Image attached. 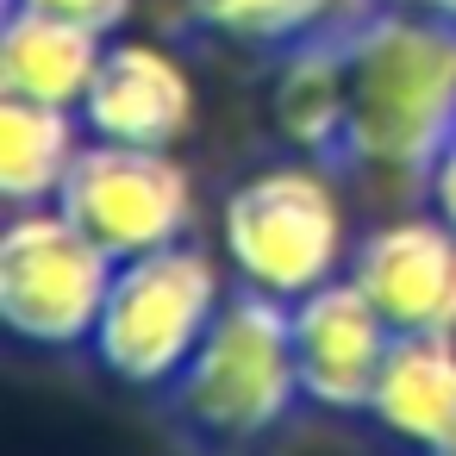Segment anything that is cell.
I'll use <instances>...</instances> for the list:
<instances>
[{
    "instance_id": "1",
    "label": "cell",
    "mask_w": 456,
    "mask_h": 456,
    "mask_svg": "<svg viewBox=\"0 0 456 456\" xmlns=\"http://www.w3.org/2000/svg\"><path fill=\"white\" fill-rule=\"evenodd\" d=\"M344 51V163L419 175L456 138V20L381 7L338 20Z\"/></svg>"
},
{
    "instance_id": "2",
    "label": "cell",
    "mask_w": 456,
    "mask_h": 456,
    "mask_svg": "<svg viewBox=\"0 0 456 456\" xmlns=\"http://www.w3.org/2000/svg\"><path fill=\"white\" fill-rule=\"evenodd\" d=\"M219 250L238 288L300 300L350 269V213L319 163H269L244 175L219 207Z\"/></svg>"
},
{
    "instance_id": "3",
    "label": "cell",
    "mask_w": 456,
    "mask_h": 456,
    "mask_svg": "<svg viewBox=\"0 0 456 456\" xmlns=\"http://www.w3.org/2000/svg\"><path fill=\"white\" fill-rule=\"evenodd\" d=\"M225 269L200 244H163L113 269V294L94 331V356L107 375L132 387H175L194 362L200 338L225 306Z\"/></svg>"
},
{
    "instance_id": "4",
    "label": "cell",
    "mask_w": 456,
    "mask_h": 456,
    "mask_svg": "<svg viewBox=\"0 0 456 456\" xmlns=\"http://www.w3.org/2000/svg\"><path fill=\"white\" fill-rule=\"evenodd\" d=\"M182 419L219 444H250L275 431L300 394V356H294V313L288 300H269L256 288H238L213 331L200 338L194 362L175 381Z\"/></svg>"
},
{
    "instance_id": "5",
    "label": "cell",
    "mask_w": 456,
    "mask_h": 456,
    "mask_svg": "<svg viewBox=\"0 0 456 456\" xmlns=\"http://www.w3.org/2000/svg\"><path fill=\"white\" fill-rule=\"evenodd\" d=\"M113 269L119 263L63 207H13L0 232V319L38 350L94 344Z\"/></svg>"
},
{
    "instance_id": "6",
    "label": "cell",
    "mask_w": 456,
    "mask_h": 456,
    "mask_svg": "<svg viewBox=\"0 0 456 456\" xmlns=\"http://www.w3.org/2000/svg\"><path fill=\"white\" fill-rule=\"evenodd\" d=\"M57 207L113 256L132 263L144 250L182 244L194 232V175L175 151H151V144H107L88 138Z\"/></svg>"
},
{
    "instance_id": "7",
    "label": "cell",
    "mask_w": 456,
    "mask_h": 456,
    "mask_svg": "<svg viewBox=\"0 0 456 456\" xmlns=\"http://www.w3.org/2000/svg\"><path fill=\"white\" fill-rule=\"evenodd\" d=\"M394 331H456V225L400 213L356 238L344 269Z\"/></svg>"
},
{
    "instance_id": "8",
    "label": "cell",
    "mask_w": 456,
    "mask_h": 456,
    "mask_svg": "<svg viewBox=\"0 0 456 456\" xmlns=\"http://www.w3.org/2000/svg\"><path fill=\"white\" fill-rule=\"evenodd\" d=\"M288 313H294L300 394L325 412H369L375 375L394 344V325L375 313V300L350 275H338V281L300 294Z\"/></svg>"
},
{
    "instance_id": "9",
    "label": "cell",
    "mask_w": 456,
    "mask_h": 456,
    "mask_svg": "<svg viewBox=\"0 0 456 456\" xmlns=\"http://www.w3.org/2000/svg\"><path fill=\"white\" fill-rule=\"evenodd\" d=\"M194 113H200V94H194V76L175 51L144 45V38H107L94 88L82 101L88 138L175 151L194 132Z\"/></svg>"
},
{
    "instance_id": "10",
    "label": "cell",
    "mask_w": 456,
    "mask_h": 456,
    "mask_svg": "<svg viewBox=\"0 0 456 456\" xmlns=\"http://www.w3.org/2000/svg\"><path fill=\"white\" fill-rule=\"evenodd\" d=\"M369 419L381 437L431 456L456 431V331H394Z\"/></svg>"
},
{
    "instance_id": "11",
    "label": "cell",
    "mask_w": 456,
    "mask_h": 456,
    "mask_svg": "<svg viewBox=\"0 0 456 456\" xmlns=\"http://www.w3.org/2000/svg\"><path fill=\"white\" fill-rule=\"evenodd\" d=\"M101 57H107V32L7 0V26H0V94L82 113Z\"/></svg>"
},
{
    "instance_id": "12",
    "label": "cell",
    "mask_w": 456,
    "mask_h": 456,
    "mask_svg": "<svg viewBox=\"0 0 456 456\" xmlns=\"http://www.w3.org/2000/svg\"><path fill=\"white\" fill-rule=\"evenodd\" d=\"M82 144L88 126L76 107L0 94V194H7V207H57Z\"/></svg>"
},
{
    "instance_id": "13",
    "label": "cell",
    "mask_w": 456,
    "mask_h": 456,
    "mask_svg": "<svg viewBox=\"0 0 456 456\" xmlns=\"http://www.w3.org/2000/svg\"><path fill=\"white\" fill-rule=\"evenodd\" d=\"M269 119L300 157H344V51L338 26L281 51L269 82Z\"/></svg>"
},
{
    "instance_id": "14",
    "label": "cell",
    "mask_w": 456,
    "mask_h": 456,
    "mask_svg": "<svg viewBox=\"0 0 456 456\" xmlns=\"http://www.w3.org/2000/svg\"><path fill=\"white\" fill-rule=\"evenodd\" d=\"M182 20L250 51H294L319 32H331L344 13V0H182Z\"/></svg>"
},
{
    "instance_id": "15",
    "label": "cell",
    "mask_w": 456,
    "mask_h": 456,
    "mask_svg": "<svg viewBox=\"0 0 456 456\" xmlns=\"http://www.w3.org/2000/svg\"><path fill=\"white\" fill-rule=\"evenodd\" d=\"M20 7H45V13H63V20L94 26V32H107V38H113V32L132 20L138 0H20Z\"/></svg>"
},
{
    "instance_id": "16",
    "label": "cell",
    "mask_w": 456,
    "mask_h": 456,
    "mask_svg": "<svg viewBox=\"0 0 456 456\" xmlns=\"http://www.w3.org/2000/svg\"><path fill=\"white\" fill-rule=\"evenodd\" d=\"M425 194H431V213L444 225H456V138L444 144V157L425 169Z\"/></svg>"
},
{
    "instance_id": "17",
    "label": "cell",
    "mask_w": 456,
    "mask_h": 456,
    "mask_svg": "<svg viewBox=\"0 0 456 456\" xmlns=\"http://www.w3.org/2000/svg\"><path fill=\"white\" fill-rule=\"evenodd\" d=\"M394 7H412V13H437V20H456V0H394Z\"/></svg>"
},
{
    "instance_id": "18",
    "label": "cell",
    "mask_w": 456,
    "mask_h": 456,
    "mask_svg": "<svg viewBox=\"0 0 456 456\" xmlns=\"http://www.w3.org/2000/svg\"><path fill=\"white\" fill-rule=\"evenodd\" d=\"M431 456H456V431H450V437H444V444H437Z\"/></svg>"
}]
</instances>
